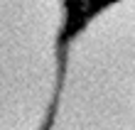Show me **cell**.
Segmentation results:
<instances>
[{
  "mask_svg": "<svg viewBox=\"0 0 135 130\" xmlns=\"http://www.w3.org/2000/svg\"><path fill=\"white\" fill-rule=\"evenodd\" d=\"M42 130H135V0H108L66 32Z\"/></svg>",
  "mask_w": 135,
  "mask_h": 130,
  "instance_id": "6da1fadb",
  "label": "cell"
},
{
  "mask_svg": "<svg viewBox=\"0 0 135 130\" xmlns=\"http://www.w3.org/2000/svg\"><path fill=\"white\" fill-rule=\"evenodd\" d=\"M66 22V0H0V130L44 128Z\"/></svg>",
  "mask_w": 135,
  "mask_h": 130,
  "instance_id": "7a4b0ae2",
  "label": "cell"
}]
</instances>
